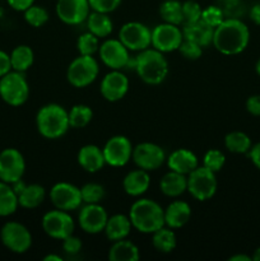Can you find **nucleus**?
<instances>
[{
	"label": "nucleus",
	"instance_id": "obj_1",
	"mask_svg": "<svg viewBox=\"0 0 260 261\" xmlns=\"http://www.w3.org/2000/svg\"><path fill=\"white\" fill-rule=\"evenodd\" d=\"M250 42L249 27L237 18L224 19L214 28L213 46L223 55H237L246 50Z\"/></svg>",
	"mask_w": 260,
	"mask_h": 261
},
{
	"label": "nucleus",
	"instance_id": "obj_2",
	"mask_svg": "<svg viewBox=\"0 0 260 261\" xmlns=\"http://www.w3.org/2000/svg\"><path fill=\"white\" fill-rule=\"evenodd\" d=\"M129 218L133 228L152 234L165 226V209L152 199H139L130 206Z\"/></svg>",
	"mask_w": 260,
	"mask_h": 261
},
{
	"label": "nucleus",
	"instance_id": "obj_3",
	"mask_svg": "<svg viewBox=\"0 0 260 261\" xmlns=\"http://www.w3.org/2000/svg\"><path fill=\"white\" fill-rule=\"evenodd\" d=\"M37 130L46 139H59L70 127L69 112L58 103H48L41 107L36 116Z\"/></svg>",
	"mask_w": 260,
	"mask_h": 261
},
{
	"label": "nucleus",
	"instance_id": "obj_4",
	"mask_svg": "<svg viewBox=\"0 0 260 261\" xmlns=\"http://www.w3.org/2000/svg\"><path fill=\"white\" fill-rule=\"evenodd\" d=\"M134 70L144 83L157 86L167 78L168 63L163 53L148 47L135 58Z\"/></svg>",
	"mask_w": 260,
	"mask_h": 261
},
{
	"label": "nucleus",
	"instance_id": "obj_5",
	"mask_svg": "<svg viewBox=\"0 0 260 261\" xmlns=\"http://www.w3.org/2000/svg\"><path fill=\"white\" fill-rule=\"evenodd\" d=\"M30 96V86L24 73L10 70L0 78V97L10 106H22Z\"/></svg>",
	"mask_w": 260,
	"mask_h": 261
},
{
	"label": "nucleus",
	"instance_id": "obj_6",
	"mask_svg": "<svg viewBox=\"0 0 260 261\" xmlns=\"http://www.w3.org/2000/svg\"><path fill=\"white\" fill-rule=\"evenodd\" d=\"M98 73V63L93 56L79 55L69 64L66 78L75 88H84L96 81Z\"/></svg>",
	"mask_w": 260,
	"mask_h": 261
},
{
	"label": "nucleus",
	"instance_id": "obj_7",
	"mask_svg": "<svg viewBox=\"0 0 260 261\" xmlns=\"http://www.w3.org/2000/svg\"><path fill=\"white\" fill-rule=\"evenodd\" d=\"M216 172L204 166H198L188 175V191L194 199L199 201L209 200L217 191Z\"/></svg>",
	"mask_w": 260,
	"mask_h": 261
},
{
	"label": "nucleus",
	"instance_id": "obj_8",
	"mask_svg": "<svg viewBox=\"0 0 260 261\" xmlns=\"http://www.w3.org/2000/svg\"><path fill=\"white\" fill-rule=\"evenodd\" d=\"M0 239L3 245L14 254H24L32 246V234L19 222H7L2 227Z\"/></svg>",
	"mask_w": 260,
	"mask_h": 261
},
{
	"label": "nucleus",
	"instance_id": "obj_9",
	"mask_svg": "<svg viewBox=\"0 0 260 261\" xmlns=\"http://www.w3.org/2000/svg\"><path fill=\"white\" fill-rule=\"evenodd\" d=\"M42 228L48 237L63 241L73 234L75 224L69 212L55 209L50 211L42 217Z\"/></svg>",
	"mask_w": 260,
	"mask_h": 261
},
{
	"label": "nucleus",
	"instance_id": "obj_10",
	"mask_svg": "<svg viewBox=\"0 0 260 261\" xmlns=\"http://www.w3.org/2000/svg\"><path fill=\"white\" fill-rule=\"evenodd\" d=\"M183 41V31L176 24L165 22L155 25L152 30L150 45H152L153 48L163 54L178 50Z\"/></svg>",
	"mask_w": 260,
	"mask_h": 261
},
{
	"label": "nucleus",
	"instance_id": "obj_11",
	"mask_svg": "<svg viewBox=\"0 0 260 261\" xmlns=\"http://www.w3.org/2000/svg\"><path fill=\"white\" fill-rule=\"evenodd\" d=\"M24 171V157L19 150L7 148L0 152V180L13 185L22 180Z\"/></svg>",
	"mask_w": 260,
	"mask_h": 261
},
{
	"label": "nucleus",
	"instance_id": "obj_12",
	"mask_svg": "<svg viewBox=\"0 0 260 261\" xmlns=\"http://www.w3.org/2000/svg\"><path fill=\"white\" fill-rule=\"evenodd\" d=\"M102 152L106 165L111 167H124L132 160L133 144L124 135H115L107 140Z\"/></svg>",
	"mask_w": 260,
	"mask_h": 261
},
{
	"label": "nucleus",
	"instance_id": "obj_13",
	"mask_svg": "<svg viewBox=\"0 0 260 261\" xmlns=\"http://www.w3.org/2000/svg\"><path fill=\"white\" fill-rule=\"evenodd\" d=\"M152 31L140 22H127L120 28L119 40L130 51H143L150 46Z\"/></svg>",
	"mask_w": 260,
	"mask_h": 261
},
{
	"label": "nucleus",
	"instance_id": "obj_14",
	"mask_svg": "<svg viewBox=\"0 0 260 261\" xmlns=\"http://www.w3.org/2000/svg\"><path fill=\"white\" fill-rule=\"evenodd\" d=\"M132 160L138 168L144 171H155L165 163L166 153L162 147L154 143H140L133 148Z\"/></svg>",
	"mask_w": 260,
	"mask_h": 261
},
{
	"label": "nucleus",
	"instance_id": "obj_15",
	"mask_svg": "<svg viewBox=\"0 0 260 261\" xmlns=\"http://www.w3.org/2000/svg\"><path fill=\"white\" fill-rule=\"evenodd\" d=\"M50 200L56 209L71 212L83 204L81 189L69 182H58L51 188Z\"/></svg>",
	"mask_w": 260,
	"mask_h": 261
},
{
	"label": "nucleus",
	"instance_id": "obj_16",
	"mask_svg": "<svg viewBox=\"0 0 260 261\" xmlns=\"http://www.w3.org/2000/svg\"><path fill=\"white\" fill-rule=\"evenodd\" d=\"M98 53L102 63L112 70H121L122 68H126L130 60L129 50L119 38H110L105 41L99 46Z\"/></svg>",
	"mask_w": 260,
	"mask_h": 261
},
{
	"label": "nucleus",
	"instance_id": "obj_17",
	"mask_svg": "<svg viewBox=\"0 0 260 261\" xmlns=\"http://www.w3.org/2000/svg\"><path fill=\"white\" fill-rule=\"evenodd\" d=\"M107 219V212L99 204H86L79 211V226L86 233L97 234L103 232Z\"/></svg>",
	"mask_w": 260,
	"mask_h": 261
},
{
	"label": "nucleus",
	"instance_id": "obj_18",
	"mask_svg": "<svg viewBox=\"0 0 260 261\" xmlns=\"http://www.w3.org/2000/svg\"><path fill=\"white\" fill-rule=\"evenodd\" d=\"M88 0H58L56 14L61 22L70 25H76L87 20L89 15Z\"/></svg>",
	"mask_w": 260,
	"mask_h": 261
},
{
	"label": "nucleus",
	"instance_id": "obj_19",
	"mask_svg": "<svg viewBox=\"0 0 260 261\" xmlns=\"http://www.w3.org/2000/svg\"><path fill=\"white\" fill-rule=\"evenodd\" d=\"M99 91L106 101L117 102L126 96L129 91V79L120 70H112L103 76Z\"/></svg>",
	"mask_w": 260,
	"mask_h": 261
},
{
	"label": "nucleus",
	"instance_id": "obj_20",
	"mask_svg": "<svg viewBox=\"0 0 260 261\" xmlns=\"http://www.w3.org/2000/svg\"><path fill=\"white\" fill-rule=\"evenodd\" d=\"M166 161H167V166L171 171H175V172L183 173L186 176L199 166V161L195 153L186 149V148L175 149L166 158Z\"/></svg>",
	"mask_w": 260,
	"mask_h": 261
},
{
	"label": "nucleus",
	"instance_id": "obj_21",
	"mask_svg": "<svg viewBox=\"0 0 260 261\" xmlns=\"http://www.w3.org/2000/svg\"><path fill=\"white\" fill-rule=\"evenodd\" d=\"M19 189H14L18 195V203L22 208L35 209L43 203L46 198V190L43 186L38 184H31V185H22L18 181Z\"/></svg>",
	"mask_w": 260,
	"mask_h": 261
},
{
	"label": "nucleus",
	"instance_id": "obj_22",
	"mask_svg": "<svg viewBox=\"0 0 260 261\" xmlns=\"http://www.w3.org/2000/svg\"><path fill=\"white\" fill-rule=\"evenodd\" d=\"M78 163L84 171L89 173H96L106 165L103 152L94 144H87L79 149Z\"/></svg>",
	"mask_w": 260,
	"mask_h": 261
},
{
	"label": "nucleus",
	"instance_id": "obj_23",
	"mask_svg": "<svg viewBox=\"0 0 260 261\" xmlns=\"http://www.w3.org/2000/svg\"><path fill=\"white\" fill-rule=\"evenodd\" d=\"M191 217V208L186 201L175 200L165 209V226L176 229L185 226Z\"/></svg>",
	"mask_w": 260,
	"mask_h": 261
},
{
	"label": "nucleus",
	"instance_id": "obj_24",
	"mask_svg": "<svg viewBox=\"0 0 260 261\" xmlns=\"http://www.w3.org/2000/svg\"><path fill=\"white\" fill-rule=\"evenodd\" d=\"M184 40L193 41L201 47H208L213 42L214 28L205 24L203 20H198L194 23H185L183 30Z\"/></svg>",
	"mask_w": 260,
	"mask_h": 261
},
{
	"label": "nucleus",
	"instance_id": "obj_25",
	"mask_svg": "<svg viewBox=\"0 0 260 261\" xmlns=\"http://www.w3.org/2000/svg\"><path fill=\"white\" fill-rule=\"evenodd\" d=\"M149 185V173H148V171L142 170V168L130 171L124 177V181H122V188H124L125 193L130 196H134V198L147 193Z\"/></svg>",
	"mask_w": 260,
	"mask_h": 261
},
{
	"label": "nucleus",
	"instance_id": "obj_26",
	"mask_svg": "<svg viewBox=\"0 0 260 261\" xmlns=\"http://www.w3.org/2000/svg\"><path fill=\"white\" fill-rule=\"evenodd\" d=\"M160 189L163 195L168 198H177L188 190V176L171 171L161 178Z\"/></svg>",
	"mask_w": 260,
	"mask_h": 261
},
{
	"label": "nucleus",
	"instance_id": "obj_27",
	"mask_svg": "<svg viewBox=\"0 0 260 261\" xmlns=\"http://www.w3.org/2000/svg\"><path fill=\"white\" fill-rule=\"evenodd\" d=\"M132 228L133 226L129 217L124 216V214H114V216L109 217V219H107L103 232L110 241L115 242L119 241V240L126 239L130 234Z\"/></svg>",
	"mask_w": 260,
	"mask_h": 261
},
{
	"label": "nucleus",
	"instance_id": "obj_28",
	"mask_svg": "<svg viewBox=\"0 0 260 261\" xmlns=\"http://www.w3.org/2000/svg\"><path fill=\"white\" fill-rule=\"evenodd\" d=\"M139 257L137 245L126 239L115 241L109 250V260L111 261H138Z\"/></svg>",
	"mask_w": 260,
	"mask_h": 261
},
{
	"label": "nucleus",
	"instance_id": "obj_29",
	"mask_svg": "<svg viewBox=\"0 0 260 261\" xmlns=\"http://www.w3.org/2000/svg\"><path fill=\"white\" fill-rule=\"evenodd\" d=\"M87 27L91 33L97 36L98 38H105L110 36V33L114 30L111 18L109 17L107 13L92 12L87 17Z\"/></svg>",
	"mask_w": 260,
	"mask_h": 261
},
{
	"label": "nucleus",
	"instance_id": "obj_30",
	"mask_svg": "<svg viewBox=\"0 0 260 261\" xmlns=\"http://www.w3.org/2000/svg\"><path fill=\"white\" fill-rule=\"evenodd\" d=\"M33 61H35V54H33L32 48L27 45L17 46L10 54L12 70L24 73L32 66Z\"/></svg>",
	"mask_w": 260,
	"mask_h": 261
},
{
	"label": "nucleus",
	"instance_id": "obj_31",
	"mask_svg": "<svg viewBox=\"0 0 260 261\" xmlns=\"http://www.w3.org/2000/svg\"><path fill=\"white\" fill-rule=\"evenodd\" d=\"M18 195L10 184L0 180V217H9L18 209Z\"/></svg>",
	"mask_w": 260,
	"mask_h": 261
},
{
	"label": "nucleus",
	"instance_id": "obj_32",
	"mask_svg": "<svg viewBox=\"0 0 260 261\" xmlns=\"http://www.w3.org/2000/svg\"><path fill=\"white\" fill-rule=\"evenodd\" d=\"M152 244L157 251L162 252V254H170L175 250L177 240H176V234L172 228L170 227L165 228L163 226L162 228L157 229L152 233Z\"/></svg>",
	"mask_w": 260,
	"mask_h": 261
},
{
	"label": "nucleus",
	"instance_id": "obj_33",
	"mask_svg": "<svg viewBox=\"0 0 260 261\" xmlns=\"http://www.w3.org/2000/svg\"><path fill=\"white\" fill-rule=\"evenodd\" d=\"M160 14L163 22L171 24H181L184 23L183 3L178 0H165L160 7Z\"/></svg>",
	"mask_w": 260,
	"mask_h": 261
},
{
	"label": "nucleus",
	"instance_id": "obj_34",
	"mask_svg": "<svg viewBox=\"0 0 260 261\" xmlns=\"http://www.w3.org/2000/svg\"><path fill=\"white\" fill-rule=\"evenodd\" d=\"M224 145L227 149L237 154H245L249 153L251 148V139L247 134L242 132H231L224 138Z\"/></svg>",
	"mask_w": 260,
	"mask_h": 261
},
{
	"label": "nucleus",
	"instance_id": "obj_35",
	"mask_svg": "<svg viewBox=\"0 0 260 261\" xmlns=\"http://www.w3.org/2000/svg\"><path fill=\"white\" fill-rule=\"evenodd\" d=\"M93 119V111L87 105H75L69 111V124L74 129L86 127Z\"/></svg>",
	"mask_w": 260,
	"mask_h": 261
},
{
	"label": "nucleus",
	"instance_id": "obj_36",
	"mask_svg": "<svg viewBox=\"0 0 260 261\" xmlns=\"http://www.w3.org/2000/svg\"><path fill=\"white\" fill-rule=\"evenodd\" d=\"M24 20L32 27L40 28L47 23L48 13L43 7L33 4L24 10Z\"/></svg>",
	"mask_w": 260,
	"mask_h": 261
},
{
	"label": "nucleus",
	"instance_id": "obj_37",
	"mask_svg": "<svg viewBox=\"0 0 260 261\" xmlns=\"http://www.w3.org/2000/svg\"><path fill=\"white\" fill-rule=\"evenodd\" d=\"M76 48L79 51V55L93 56L99 48L98 37L89 32V31L83 33V35L79 36L78 41H76Z\"/></svg>",
	"mask_w": 260,
	"mask_h": 261
},
{
	"label": "nucleus",
	"instance_id": "obj_38",
	"mask_svg": "<svg viewBox=\"0 0 260 261\" xmlns=\"http://www.w3.org/2000/svg\"><path fill=\"white\" fill-rule=\"evenodd\" d=\"M81 195L84 204H99L105 198V188L99 184H86L81 188Z\"/></svg>",
	"mask_w": 260,
	"mask_h": 261
},
{
	"label": "nucleus",
	"instance_id": "obj_39",
	"mask_svg": "<svg viewBox=\"0 0 260 261\" xmlns=\"http://www.w3.org/2000/svg\"><path fill=\"white\" fill-rule=\"evenodd\" d=\"M226 163V157L219 149H209L203 157V166L213 172H219Z\"/></svg>",
	"mask_w": 260,
	"mask_h": 261
},
{
	"label": "nucleus",
	"instance_id": "obj_40",
	"mask_svg": "<svg viewBox=\"0 0 260 261\" xmlns=\"http://www.w3.org/2000/svg\"><path fill=\"white\" fill-rule=\"evenodd\" d=\"M200 20H203L205 24L211 25L213 28L218 27L224 20L223 10L217 7V5H208V7L201 10Z\"/></svg>",
	"mask_w": 260,
	"mask_h": 261
},
{
	"label": "nucleus",
	"instance_id": "obj_41",
	"mask_svg": "<svg viewBox=\"0 0 260 261\" xmlns=\"http://www.w3.org/2000/svg\"><path fill=\"white\" fill-rule=\"evenodd\" d=\"M201 7L195 0H186L183 3V15L184 22L185 23H194L200 20L201 18Z\"/></svg>",
	"mask_w": 260,
	"mask_h": 261
},
{
	"label": "nucleus",
	"instance_id": "obj_42",
	"mask_svg": "<svg viewBox=\"0 0 260 261\" xmlns=\"http://www.w3.org/2000/svg\"><path fill=\"white\" fill-rule=\"evenodd\" d=\"M181 55L186 59V60H198L203 55V47L199 46L198 43L193 42V41L184 40L181 42L180 47H178Z\"/></svg>",
	"mask_w": 260,
	"mask_h": 261
},
{
	"label": "nucleus",
	"instance_id": "obj_43",
	"mask_svg": "<svg viewBox=\"0 0 260 261\" xmlns=\"http://www.w3.org/2000/svg\"><path fill=\"white\" fill-rule=\"evenodd\" d=\"M92 10L99 13H111L121 4V0H88Z\"/></svg>",
	"mask_w": 260,
	"mask_h": 261
},
{
	"label": "nucleus",
	"instance_id": "obj_44",
	"mask_svg": "<svg viewBox=\"0 0 260 261\" xmlns=\"http://www.w3.org/2000/svg\"><path fill=\"white\" fill-rule=\"evenodd\" d=\"M63 250L66 255L69 256H73L81 252L82 250V241L79 237L70 234L66 239L63 240Z\"/></svg>",
	"mask_w": 260,
	"mask_h": 261
},
{
	"label": "nucleus",
	"instance_id": "obj_45",
	"mask_svg": "<svg viewBox=\"0 0 260 261\" xmlns=\"http://www.w3.org/2000/svg\"><path fill=\"white\" fill-rule=\"evenodd\" d=\"M246 110L252 116H260V94H254L247 98Z\"/></svg>",
	"mask_w": 260,
	"mask_h": 261
},
{
	"label": "nucleus",
	"instance_id": "obj_46",
	"mask_svg": "<svg viewBox=\"0 0 260 261\" xmlns=\"http://www.w3.org/2000/svg\"><path fill=\"white\" fill-rule=\"evenodd\" d=\"M12 70V64H10V55H8L5 51L0 50V78Z\"/></svg>",
	"mask_w": 260,
	"mask_h": 261
},
{
	"label": "nucleus",
	"instance_id": "obj_47",
	"mask_svg": "<svg viewBox=\"0 0 260 261\" xmlns=\"http://www.w3.org/2000/svg\"><path fill=\"white\" fill-rule=\"evenodd\" d=\"M10 8L18 12H24L27 8L35 4V0H7Z\"/></svg>",
	"mask_w": 260,
	"mask_h": 261
},
{
	"label": "nucleus",
	"instance_id": "obj_48",
	"mask_svg": "<svg viewBox=\"0 0 260 261\" xmlns=\"http://www.w3.org/2000/svg\"><path fill=\"white\" fill-rule=\"evenodd\" d=\"M249 157L251 160V162L254 163L255 167L257 170H260V142L256 143V144L251 145L249 150Z\"/></svg>",
	"mask_w": 260,
	"mask_h": 261
},
{
	"label": "nucleus",
	"instance_id": "obj_49",
	"mask_svg": "<svg viewBox=\"0 0 260 261\" xmlns=\"http://www.w3.org/2000/svg\"><path fill=\"white\" fill-rule=\"evenodd\" d=\"M250 19L255 23V24L260 25V3L252 5L250 9Z\"/></svg>",
	"mask_w": 260,
	"mask_h": 261
},
{
	"label": "nucleus",
	"instance_id": "obj_50",
	"mask_svg": "<svg viewBox=\"0 0 260 261\" xmlns=\"http://www.w3.org/2000/svg\"><path fill=\"white\" fill-rule=\"evenodd\" d=\"M228 261H252V259L251 256H247V255L245 254H237L229 257Z\"/></svg>",
	"mask_w": 260,
	"mask_h": 261
},
{
	"label": "nucleus",
	"instance_id": "obj_51",
	"mask_svg": "<svg viewBox=\"0 0 260 261\" xmlns=\"http://www.w3.org/2000/svg\"><path fill=\"white\" fill-rule=\"evenodd\" d=\"M43 261H63V257L56 254H48L43 257Z\"/></svg>",
	"mask_w": 260,
	"mask_h": 261
},
{
	"label": "nucleus",
	"instance_id": "obj_52",
	"mask_svg": "<svg viewBox=\"0 0 260 261\" xmlns=\"http://www.w3.org/2000/svg\"><path fill=\"white\" fill-rule=\"evenodd\" d=\"M252 261H260V247H257L256 250L254 251V254H252L251 256Z\"/></svg>",
	"mask_w": 260,
	"mask_h": 261
},
{
	"label": "nucleus",
	"instance_id": "obj_53",
	"mask_svg": "<svg viewBox=\"0 0 260 261\" xmlns=\"http://www.w3.org/2000/svg\"><path fill=\"white\" fill-rule=\"evenodd\" d=\"M255 70H256L257 75H260V58H259V60L256 61V65H255Z\"/></svg>",
	"mask_w": 260,
	"mask_h": 261
}]
</instances>
